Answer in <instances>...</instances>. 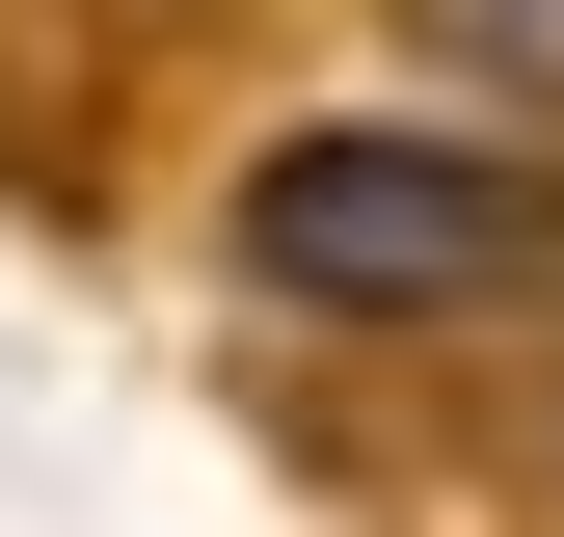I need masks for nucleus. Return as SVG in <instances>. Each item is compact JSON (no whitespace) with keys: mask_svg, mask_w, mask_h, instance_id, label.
I'll use <instances>...</instances> for the list:
<instances>
[{"mask_svg":"<svg viewBox=\"0 0 564 537\" xmlns=\"http://www.w3.org/2000/svg\"><path fill=\"white\" fill-rule=\"evenodd\" d=\"M216 296L323 322V350H431V322H538L564 296V162L511 108H296L216 188Z\"/></svg>","mask_w":564,"mask_h":537,"instance_id":"f257e3e1","label":"nucleus"},{"mask_svg":"<svg viewBox=\"0 0 564 537\" xmlns=\"http://www.w3.org/2000/svg\"><path fill=\"white\" fill-rule=\"evenodd\" d=\"M431 28L484 54V81H538V108H564V0H431Z\"/></svg>","mask_w":564,"mask_h":537,"instance_id":"f03ea898","label":"nucleus"}]
</instances>
